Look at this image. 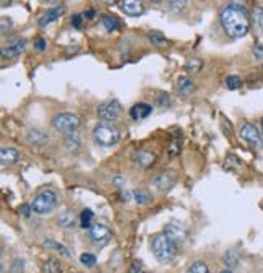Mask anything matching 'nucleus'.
<instances>
[{"mask_svg": "<svg viewBox=\"0 0 263 273\" xmlns=\"http://www.w3.org/2000/svg\"><path fill=\"white\" fill-rule=\"evenodd\" d=\"M134 161L142 168H150L156 163V154L150 150H138L134 153Z\"/></svg>", "mask_w": 263, "mask_h": 273, "instance_id": "obj_13", "label": "nucleus"}, {"mask_svg": "<svg viewBox=\"0 0 263 273\" xmlns=\"http://www.w3.org/2000/svg\"><path fill=\"white\" fill-rule=\"evenodd\" d=\"M261 127H263V119H261Z\"/></svg>", "mask_w": 263, "mask_h": 273, "instance_id": "obj_46", "label": "nucleus"}, {"mask_svg": "<svg viewBox=\"0 0 263 273\" xmlns=\"http://www.w3.org/2000/svg\"><path fill=\"white\" fill-rule=\"evenodd\" d=\"M17 160H18V151L15 148H2L0 150V161H2L4 166L13 165V163H17Z\"/></svg>", "mask_w": 263, "mask_h": 273, "instance_id": "obj_18", "label": "nucleus"}, {"mask_svg": "<svg viewBox=\"0 0 263 273\" xmlns=\"http://www.w3.org/2000/svg\"><path fill=\"white\" fill-rule=\"evenodd\" d=\"M57 207V195L52 190H42L34 197L33 204H31V208L33 212L39 213V215H46L51 213L54 208Z\"/></svg>", "mask_w": 263, "mask_h": 273, "instance_id": "obj_4", "label": "nucleus"}, {"mask_svg": "<svg viewBox=\"0 0 263 273\" xmlns=\"http://www.w3.org/2000/svg\"><path fill=\"white\" fill-rule=\"evenodd\" d=\"M252 23L258 34H263V7L257 5L252 10Z\"/></svg>", "mask_w": 263, "mask_h": 273, "instance_id": "obj_19", "label": "nucleus"}, {"mask_svg": "<svg viewBox=\"0 0 263 273\" xmlns=\"http://www.w3.org/2000/svg\"><path fill=\"white\" fill-rule=\"evenodd\" d=\"M26 48V41L25 39H18L12 44H7L2 48V57L4 59H13V57H18L20 54L25 51Z\"/></svg>", "mask_w": 263, "mask_h": 273, "instance_id": "obj_12", "label": "nucleus"}, {"mask_svg": "<svg viewBox=\"0 0 263 273\" xmlns=\"http://www.w3.org/2000/svg\"><path fill=\"white\" fill-rule=\"evenodd\" d=\"M164 234H166V238L171 241V243H172L176 247L182 246V243L185 241V229L182 228L181 224L169 223L166 228H164Z\"/></svg>", "mask_w": 263, "mask_h": 273, "instance_id": "obj_8", "label": "nucleus"}, {"mask_svg": "<svg viewBox=\"0 0 263 273\" xmlns=\"http://www.w3.org/2000/svg\"><path fill=\"white\" fill-rule=\"evenodd\" d=\"M151 106L150 104H145V103H138L135 104L134 107L130 109V115H132V119H135V121H142V119H146L150 114H151Z\"/></svg>", "mask_w": 263, "mask_h": 273, "instance_id": "obj_15", "label": "nucleus"}, {"mask_svg": "<svg viewBox=\"0 0 263 273\" xmlns=\"http://www.w3.org/2000/svg\"><path fill=\"white\" fill-rule=\"evenodd\" d=\"M52 126L62 134H73L80 126V119L75 114H57L54 117Z\"/></svg>", "mask_w": 263, "mask_h": 273, "instance_id": "obj_5", "label": "nucleus"}, {"mask_svg": "<svg viewBox=\"0 0 263 273\" xmlns=\"http://www.w3.org/2000/svg\"><path fill=\"white\" fill-rule=\"evenodd\" d=\"M93 137L99 145L112 146L120 140V132L112 124H98L95 130H93Z\"/></svg>", "mask_w": 263, "mask_h": 273, "instance_id": "obj_3", "label": "nucleus"}, {"mask_svg": "<svg viewBox=\"0 0 263 273\" xmlns=\"http://www.w3.org/2000/svg\"><path fill=\"white\" fill-rule=\"evenodd\" d=\"M31 210H33V208H31V207H28V205H23L21 208H20V213H23V216H29L31 215Z\"/></svg>", "mask_w": 263, "mask_h": 273, "instance_id": "obj_39", "label": "nucleus"}, {"mask_svg": "<svg viewBox=\"0 0 263 273\" xmlns=\"http://www.w3.org/2000/svg\"><path fill=\"white\" fill-rule=\"evenodd\" d=\"M224 262H226L228 267H236L237 262H239V259H237V255H236L233 251H228L226 255H224Z\"/></svg>", "mask_w": 263, "mask_h": 273, "instance_id": "obj_30", "label": "nucleus"}, {"mask_svg": "<svg viewBox=\"0 0 263 273\" xmlns=\"http://www.w3.org/2000/svg\"><path fill=\"white\" fill-rule=\"evenodd\" d=\"M93 216H95V215H93V212H91L90 208L83 210V212H81V218H80V220H81V226H83L84 229H86V228L90 229V228H91V220H93Z\"/></svg>", "mask_w": 263, "mask_h": 273, "instance_id": "obj_28", "label": "nucleus"}, {"mask_svg": "<svg viewBox=\"0 0 263 273\" xmlns=\"http://www.w3.org/2000/svg\"><path fill=\"white\" fill-rule=\"evenodd\" d=\"M95 2H115V0H95Z\"/></svg>", "mask_w": 263, "mask_h": 273, "instance_id": "obj_43", "label": "nucleus"}, {"mask_svg": "<svg viewBox=\"0 0 263 273\" xmlns=\"http://www.w3.org/2000/svg\"><path fill=\"white\" fill-rule=\"evenodd\" d=\"M134 199L138 205H148L153 200V195L146 189H137V190H134Z\"/></svg>", "mask_w": 263, "mask_h": 273, "instance_id": "obj_20", "label": "nucleus"}, {"mask_svg": "<svg viewBox=\"0 0 263 273\" xmlns=\"http://www.w3.org/2000/svg\"><path fill=\"white\" fill-rule=\"evenodd\" d=\"M28 142L34 146H44L49 142V135L42 130H29L28 132Z\"/></svg>", "mask_w": 263, "mask_h": 273, "instance_id": "obj_16", "label": "nucleus"}, {"mask_svg": "<svg viewBox=\"0 0 263 273\" xmlns=\"http://www.w3.org/2000/svg\"><path fill=\"white\" fill-rule=\"evenodd\" d=\"M158 103H159V106H169V95H167V93H162V95H159Z\"/></svg>", "mask_w": 263, "mask_h": 273, "instance_id": "obj_35", "label": "nucleus"}, {"mask_svg": "<svg viewBox=\"0 0 263 273\" xmlns=\"http://www.w3.org/2000/svg\"><path fill=\"white\" fill-rule=\"evenodd\" d=\"M150 2H159V0H150Z\"/></svg>", "mask_w": 263, "mask_h": 273, "instance_id": "obj_45", "label": "nucleus"}, {"mask_svg": "<svg viewBox=\"0 0 263 273\" xmlns=\"http://www.w3.org/2000/svg\"><path fill=\"white\" fill-rule=\"evenodd\" d=\"M81 23H83L81 15H75L72 18V26H75V28H81Z\"/></svg>", "mask_w": 263, "mask_h": 273, "instance_id": "obj_38", "label": "nucleus"}, {"mask_svg": "<svg viewBox=\"0 0 263 273\" xmlns=\"http://www.w3.org/2000/svg\"><path fill=\"white\" fill-rule=\"evenodd\" d=\"M88 232L91 241L98 246H106L111 241V231L104 224H93L88 229Z\"/></svg>", "mask_w": 263, "mask_h": 273, "instance_id": "obj_7", "label": "nucleus"}, {"mask_svg": "<svg viewBox=\"0 0 263 273\" xmlns=\"http://www.w3.org/2000/svg\"><path fill=\"white\" fill-rule=\"evenodd\" d=\"M80 262H81L83 265H86V267H93V265L96 263V257L93 255V254H81Z\"/></svg>", "mask_w": 263, "mask_h": 273, "instance_id": "obj_32", "label": "nucleus"}, {"mask_svg": "<svg viewBox=\"0 0 263 273\" xmlns=\"http://www.w3.org/2000/svg\"><path fill=\"white\" fill-rule=\"evenodd\" d=\"M187 273H210V270H208V267H206L205 262L197 260V262H193V263L190 265L189 270H187Z\"/></svg>", "mask_w": 263, "mask_h": 273, "instance_id": "obj_25", "label": "nucleus"}, {"mask_svg": "<svg viewBox=\"0 0 263 273\" xmlns=\"http://www.w3.org/2000/svg\"><path fill=\"white\" fill-rule=\"evenodd\" d=\"M176 88H177V93L182 96H190L193 91H195V85H193V82L190 80V78L187 76H182L177 80V85H176Z\"/></svg>", "mask_w": 263, "mask_h": 273, "instance_id": "obj_17", "label": "nucleus"}, {"mask_svg": "<svg viewBox=\"0 0 263 273\" xmlns=\"http://www.w3.org/2000/svg\"><path fill=\"white\" fill-rule=\"evenodd\" d=\"M7 26H12V23L9 21V18H4L2 20V34H7Z\"/></svg>", "mask_w": 263, "mask_h": 273, "instance_id": "obj_40", "label": "nucleus"}, {"mask_svg": "<svg viewBox=\"0 0 263 273\" xmlns=\"http://www.w3.org/2000/svg\"><path fill=\"white\" fill-rule=\"evenodd\" d=\"M65 145H67V148L68 150H78V148L81 146V138H80V135L76 134V132H73V134H67V137H65Z\"/></svg>", "mask_w": 263, "mask_h": 273, "instance_id": "obj_21", "label": "nucleus"}, {"mask_svg": "<svg viewBox=\"0 0 263 273\" xmlns=\"http://www.w3.org/2000/svg\"><path fill=\"white\" fill-rule=\"evenodd\" d=\"M241 137L245 140V142H249L253 146H260L261 145V135H260L258 129L255 127L253 124H245V126L241 129Z\"/></svg>", "mask_w": 263, "mask_h": 273, "instance_id": "obj_11", "label": "nucleus"}, {"mask_svg": "<svg viewBox=\"0 0 263 273\" xmlns=\"http://www.w3.org/2000/svg\"><path fill=\"white\" fill-rule=\"evenodd\" d=\"M48 2H54V0H48Z\"/></svg>", "mask_w": 263, "mask_h": 273, "instance_id": "obj_47", "label": "nucleus"}, {"mask_svg": "<svg viewBox=\"0 0 263 273\" xmlns=\"http://www.w3.org/2000/svg\"><path fill=\"white\" fill-rule=\"evenodd\" d=\"M64 13H65L64 7H54V9H49V10L46 12L42 17L39 18V26H48L49 23L59 20Z\"/></svg>", "mask_w": 263, "mask_h": 273, "instance_id": "obj_14", "label": "nucleus"}, {"mask_svg": "<svg viewBox=\"0 0 263 273\" xmlns=\"http://www.w3.org/2000/svg\"><path fill=\"white\" fill-rule=\"evenodd\" d=\"M44 247H48V249H56V251H59V252H62V255L64 257H70V252H68V249L65 247V246H62V244H59L57 241H52V239H48L44 243Z\"/></svg>", "mask_w": 263, "mask_h": 273, "instance_id": "obj_22", "label": "nucleus"}, {"mask_svg": "<svg viewBox=\"0 0 263 273\" xmlns=\"http://www.w3.org/2000/svg\"><path fill=\"white\" fill-rule=\"evenodd\" d=\"M150 39L156 46H164L166 44V37L162 36L161 33H158V31H153V33H150Z\"/></svg>", "mask_w": 263, "mask_h": 273, "instance_id": "obj_31", "label": "nucleus"}, {"mask_svg": "<svg viewBox=\"0 0 263 273\" xmlns=\"http://www.w3.org/2000/svg\"><path fill=\"white\" fill-rule=\"evenodd\" d=\"M253 56L257 59H263V46H260V44L255 46V48H253Z\"/></svg>", "mask_w": 263, "mask_h": 273, "instance_id": "obj_37", "label": "nucleus"}, {"mask_svg": "<svg viewBox=\"0 0 263 273\" xmlns=\"http://www.w3.org/2000/svg\"><path fill=\"white\" fill-rule=\"evenodd\" d=\"M101 23L103 26L107 29V31H114L119 28V20L115 17H109V15H103L101 17Z\"/></svg>", "mask_w": 263, "mask_h": 273, "instance_id": "obj_23", "label": "nucleus"}, {"mask_svg": "<svg viewBox=\"0 0 263 273\" xmlns=\"http://www.w3.org/2000/svg\"><path fill=\"white\" fill-rule=\"evenodd\" d=\"M122 112V106L117 99H111V101H106V103L99 104L98 106V115L99 119L107 121V122H114L117 121L120 117Z\"/></svg>", "mask_w": 263, "mask_h": 273, "instance_id": "obj_6", "label": "nucleus"}, {"mask_svg": "<svg viewBox=\"0 0 263 273\" xmlns=\"http://www.w3.org/2000/svg\"><path fill=\"white\" fill-rule=\"evenodd\" d=\"M130 273H145V270H143V267H142V263H140V262H134V263H132Z\"/></svg>", "mask_w": 263, "mask_h": 273, "instance_id": "obj_34", "label": "nucleus"}, {"mask_svg": "<svg viewBox=\"0 0 263 273\" xmlns=\"http://www.w3.org/2000/svg\"><path fill=\"white\" fill-rule=\"evenodd\" d=\"M176 246L166 238V234H158L156 238L151 241V251L156 257V260L161 263H169L176 257Z\"/></svg>", "mask_w": 263, "mask_h": 273, "instance_id": "obj_2", "label": "nucleus"}, {"mask_svg": "<svg viewBox=\"0 0 263 273\" xmlns=\"http://www.w3.org/2000/svg\"><path fill=\"white\" fill-rule=\"evenodd\" d=\"M44 273H60V263L56 259H49L48 262L44 263Z\"/></svg>", "mask_w": 263, "mask_h": 273, "instance_id": "obj_26", "label": "nucleus"}, {"mask_svg": "<svg viewBox=\"0 0 263 273\" xmlns=\"http://www.w3.org/2000/svg\"><path fill=\"white\" fill-rule=\"evenodd\" d=\"M153 184L158 190H169L176 184V173L174 171H164L153 179Z\"/></svg>", "mask_w": 263, "mask_h": 273, "instance_id": "obj_9", "label": "nucleus"}, {"mask_svg": "<svg viewBox=\"0 0 263 273\" xmlns=\"http://www.w3.org/2000/svg\"><path fill=\"white\" fill-rule=\"evenodd\" d=\"M59 223L62 228H72V226L75 224V216L72 212H65L64 215H60L59 218Z\"/></svg>", "mask_w": 263, "mask_h": 273, "instance_id": "obj_24", "label": "nucleus"}, {"mask_svg": "<svg viewBox=\"0 0 263 273\" xmlns=\"http://www.w3.org/2000/svg\"><path fill=\"white\" fill-rule=\"evenodd\" d=\"M34 48H36L37 51H39V52H42V51L46 49V41H44L42 37L36 39V41H34Z\"/></svg>", "mask_w": 263, "mask_h": 273, "instance_id": "obj_36", "label": "nucleus"}, {"mask_svg": "<svg viewBox=\"0 0 263 273\" xmlns=\"http://www.w3.org/2000/svg\"><path fill=\"white\" fill-rule=\"evenodd\" d=\"M93 17H95V12H93V10L86 12V18H93Z\"/></svg>", "mask_w": 263, "mask_h": 273, "instance_id": "obj_41", "label": "nucleus"}, {"mask_svg": "<svg viewBox=\"0 0 263 273\" xmlns=\"http://www.w3.org/2000/svg\"><path fill=\"white\" fill-rule=\"evenodd\" d=\"M202 60L197 59V57H192L185 62V68L190 70V72H200V68H202Z\"/></svg>", "mask_w": 263, "mask_h": 273, "instance_id": "obj_27", "label": "nucleus"}, {"mask_svg": "<svg viewBox=\"0 0 263 273\" xmlns=\"http://www.w3.org/2000/svg\"><path fill=\"white\" fill-rule=\"evenodd\" d=\"M167 2L172 10H182L184 5L187 4V0H167Z\"/></svg>", "mask_w": 263, "mask_h": 273, "instance_id": "obj_33", "label": "nucleus"}, {"mask_svg": "<svg viewBox=\"0 0 263 273\" xmlns=\"http://www.w3.org/2000/svg\"><path fill=\"white\" fill-rule=\"evenodd\" d=\"M10 2H12V0H2V7H7Z\"/></svg>", "mask_w": 263, "mask_h": 273, "instance_id": "obj_42", "label": "nucleus"}, {"mask_svg": "<svg viewBox=\"0 0 263 273\" xmlns=\"http://www.w3.org/2000/svg\"><path fill=\"white\" fill-rule=\"evenodd\" d=\"M241 85H242V80H241L239 76H236V75H229V76L226 78V87H228L229 90L241 88Z\"/></svg>", "mask_w": 263, "mask_h": 273, "instance_id": "obj_29", "label": "nucleus"}, {"mask_svg": "<svg viewBox=\"0 0 263 273\" xmlns=\"http://www.w3.org/2000/svg\"><path fill=\"white\" fill-rule=\"evenodd\" d=\"M221 273H233V271H229V270H223Z\"/></svg>", "mask_w": 263, "mask_h": 273, "instance_id": "obj_44", "label": "nucleus"}, {"mask_svg": "<svg viewBox=\"0 0 263 273\" xmlns=\"http://www.w3.org/2000/svg\"><path fill=\"white\" fill-rule=\"evenodd\" d=\"M119 7L123 13L130 15V17H138V15H142L145 12L143 0H120Z\"/></svg>", "mask_w": 263, "mask_h": 273, "instance_id": "obj_10", "label": "nucleus"}, {"mask_svg": "<svg viewBox=\"0 0 263 273\" xmlns=\"http://www.w3.org/2000/svg\"><path fill=\"white\" fill-rule=\"evenodd\" d=\"M220 20H221V26L224 29V33L229 37L239 39L249 33L250 20L242 5H236V4L226 5L221 10Z\"/></svg>", "mask_w": 263, "mask_h": 273, "instance_id": "obj_1", "label": "nucleus"}]
</instances>
